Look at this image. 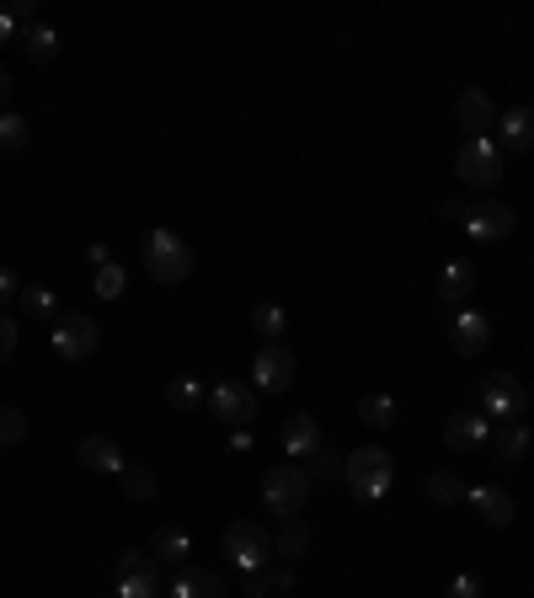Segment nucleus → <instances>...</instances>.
<instances>
[{
    "label": "nucleus",
    "instance_id": "1",
    "mask_svg": "<svg viewBox=\"0 0 534 598\" xmlns=\"http://www.w3.org/2000/svg\"><path fill=\"white\" fill-rule=\"evenodd\" d=\"M342 481H347V492H353L358 502H380V497L391 492V481H396V460H391V449H380V444L353 449V455L342 460Z\"/></svg>",
    "mask_w": 534,
    "mask_h": 598
},
{
    "label": "nucleus",
    "instance_id": "2",
    "mask_svg": "<svg viewBox=\"0 0 534 598\" xmlns=\"http://www.w3.org/2000/svg\"><path fill=\"white\" fill-rule=\"evenodd\" d=\"M139 263H144V272L155 283H182L193 272V246L182 236H171V230H150L139 241Z\"/></svg>",
    "mask_w": 534,
    "mask_h": 598
},
{
    "label": "nucleus",
    "instance_id": "3",
    "mask_svg": "<svg viewBox=\"0 0 534 598\" xmlns=\"http://www.w3.org/2000/svg\"><path fill=\"white\" fill-rule=\"evenodd\" d=\"M455 177L466 182L470 193H492L503 182V150L492 139H466L455 155Z\"/></svg>",
    "mask_w": 534,
    "mask_h": 598
},
{
    "label": "nucleus",
    "instance_id": "4",
    "mask_svg": "<svg viewBox=\"0 0 534 598\" xmlns=\"http://www.w3.org/2000/svg\"><path fill=\"white\" fill-rule=\"evenodd\" d=\"M263 502L267 513H278V519H294L305 502H310V470L300 466H272L263 475Z\"/></svg>",
    "mask_w": 534,
    "mask_h": 598
},
{
    "label": "nucleus",
    "instance_id": "5",
    "mask_svg": "<svg viewBox=\"0 0 534 598\" xmlns=\"http://www.w3.org/2000/svg\"><path fill=\"white\" fill-rule=\"evenodd\" d=\"M524 406H530V391L508 369H492L481 380V417L486 422H524Z\"/></svg>",
    "mask_w": 534,
    "mask_h": 598
},
{
    "label": "nucleus",
    "instance_id": "6",
    "mask_svg": "<svg viewBox=\"0 0 534 598\" xmlns=\"http://www.w3.org/2000/svg\"><path fill=\"white\" fill-rule=\"evenodd\" d=\"M294 353L283 342H263L257 358H252V391H267V396H283L294 385Z\"/></svg>",
    "mask_w": 534,
    "mask_h": 598
},
{
    "label": "nucleus",
    "instance_id": "7",
    "mask_svg": "<svg viewBox=\"0 0 534 598\" xmlns=\"http://www.w3.org/2000/svg\"><path fill=\"white\" fill-rule=\"evenodd\" d=\"M225 556H230L241 572H257V567H267V556H272V534H267L263 524H252V519H241V524L225 530Z\"/></svg>",
    "mask_w": 534,
    "mask_h": 598
},
{
    "label": "nucleus",
    "instance_id": "8",
    "mask_svg": "<svg viewBox=\"0 0 534 598\" xmlns=\"http://www.w3.org/2000/svg\"><path fill=\"white\" fill-rule=\"evenodd\" d=\"M97 347H102V332H97L91 316H60V321H54V353H60V358L80 364V358H91Z\"/></svg>",
    "mask_w": 534,
    "mask_h": 598
},
{
    "label": "nucleus",
    "instance_id": "9",
    "mask_svg": "<svg viewBox=\"0 0 534 598\" xmlns=\"http://www.w3.org/2000/svg\"><path fill=\"white\" fill-rule=\"evenodd\" d=\"M208 406H214V417H219L225 428H246V422L257 417V391H252V385H236V380H219V385L208 391Z\"/></svg>",
    "mask_w": 534,
    "mask_h": 598
},
{
    "label": "nucleus",
    "instance_id": "10",
    "mask_svg": "<svg viewBox=\"0 0 534 598\" xmlns=\"http://www.w3.org/2000/svg\"><path fill=\"white\" fill-rule=\"evenodd\" d=\"M155 588H161L155 556L150 550H124L118 556V598H155Z\"/></svg>",
    "mask_w": 534,
    "mask_h": 598
},
{
    "label": "nucleus",
    "instance_id": "11",
    "mask_svg": "<svg viewBox=\"0 0 534 598\" xmlns=\"http://www.w3.org/2000/svg\"><path fill=\"white\" fill-rule=\"evenodd\" d=\"M513 225H519V214H513L508 203H497V199H481L475 208H466V230L475 236V241H508Z\"/></svg>",
    "mask_w": 534,
    "mask_h": 598
},
{
    "label": "nucleus",
    "instance_id": "12",
    "mask_svg": "<svg viewBox=\"0 0 534 598\" xmlns=\"http://www.w3.org/2000/svg\"><path fill=\"white\" fill-rule=\"evenodd\" d=\"M449 342H455L460 358H481V353L492 347V321H486L481 310H460V316L449 321Z\"/></svg>",
    "mask_w": 534,
    "mask_h": 598
},
{
    "label": "nucleus",
    "instance_id": "13",
    "mask_svg": "<svg viewBox=\"0 0 534 598\" xmlns=\"http://www.w3.org/2000/svg\"><path fill=\"white\" fill-rule=\"evenodd\" d=\"M486 438H492V422H486L481 411H455V417L444 422V444H449V449H460V455L486 449Z\"/></svg>",
    "mask_w": 534,
    "mask_h": 598
},
{
    "label": "nucleus",
    "instance_id": "14",
    "mask_svg": "<svg viewBox=\"0 0 534 598\" xmlns=\"http://www.w3.org/2000/svg\"><path fill=\"white\" fill-rule=\"evenodd\" d=\"M283 449L294 455V460H316L327 444H321V422L310 417V411H294L289 422H283Z\"/></svg>",
    "mask_w": 534,
    "mask_h": 598
},
{
    "label": "nucleus",
    "instance_id": "15",
    "mask_svg": "<svg viewBox=\"0 0 534 598\" xmlns=\"http://www.w3.org/2000/svg\"><path fill=\"white\" fill-rule=\"evenodd\" d=\"M492 97L481 91V86H466L460 97H455V124L460 129H470V139H486V129H492Z\"/></svg>",
    "mask_w": 534,
    "mask_h": 598
},
{
    "label": "nucleus",
    "instance_id": "16",
    "mask_svg": "<svg viewBox=\"0 0 534 598\" xmlns=\"http://www.w3.org/2000/svg\"><path fill=\"white\" fill-rule=\"evenodd\" d=\"M80 466L86 470H97V475H124L129 470V460H124V449L107 438V433H91V438H80Z\"/></svg>",
    "mask_w": 534,
    "mask_h": 598
},
{
    "label": "nucleus",
    "instance_id": "17",
    "mask_svg": "<svg viewBox=\"0 0 534 598\" xmlns=\"http://www.w3.org/2000/svg\"><path fill=\"white\" fill-rule=\"evenodd\" d=\"M466 497L475 502V513H481V524H486V530H508V524H513V513H519V508H513V497H508L503 486H475V492H466Z\"/></svg>",
    "mask_w": 534,
    "mask_h": 598
},
{
    "label": "nucleus",
    "instance_id": "18",
    "mask_svg": "<svg viewBox=\"0 0 534 598\" xmlns=\"http://www.w3.org/2000/svg\"><path fill=\"white\" fill-rule=\"evenodd\" d=\"M486 449H492V460H497V466H519V460L530 455V428H519V422H503V428H492Z\"/></svg>",
    "mask_w": 534,
    "mask_h": 598
},
{
    "label": "nucleus",
    "instance_id": "19",
    "mask_svg": "<svg viewBox=\"0 0 534 598\" xmlns=\"http://www.w3.org/2000/svg\"><path fill=\"white\" fill-rule=\"evenodd\" d=\"M171 598H225V583L214 572H203V567H177Z\"/></svg>",
    "mask_w": 534,
    "mask_h": 598
},
{
    "label": "nucleus",
    "instance_id": "20",
    "mask_svg": "<svg viewBox=\"0 0 534 598\" xmlns=\"http://www.w3.org/2000/svg\"><path fill=\"white\" fill-rule=\"evenodd\" d=\"M272 556H283V561H289V567H294V561H305V556H310V530H305V524H300V513H294V519H283V524H278V534H272Z\"/></svg>",
    "mask_w": 534,
    "mask_h": 598
},
{
    "label": "nucleus",
    "instance_id": "21",
    "mask_svg": "<svg viewBox=\"0 0 534 598\" xmlns=\"http://www.w3.org/2000/svg\"><path fill=\"white\" fill-rule=\"evenodd\" d=\"M470 289H475V272L466 263H449L438 278V310H455L460 300H470Z\"/></svg>",
    "mask_w": 534,
    "mask_h": 598
},
{
    "label": "nucleus",
    "instance_id": "22",
    "mask_svg": "<svg viewBox=\"0 0 534 598\" xmlns=\"http://www.w3.org/2000/svg\"><path fill=\"white\" fill-rule=\"evenodd\" d=\"M241 594L246 598H267V594H294V572L289 567H257V572H246V583H241Z\"/></svg>",
    "mask_w": 534,
    "mask_h": 598
},
{
    "label": "nucleus",
    "instance_id": "23",
    "mask_svg": "<svg viewBox=\"0 0 534 598\" xmlns=\"http://www.w3.org/2000/svg\"><path fill=\"white\" fill-rule=\"evenodd\" d=\"M22 54H27V60H38V65H49V60L60 54V33H54V27H43V22L22 27Z\"/></svg>",
    "mask_w": 534,
    "mask_h": 598
},
{
    "label": "nucleus",
    "instance_id": "24",
    "mask_svg": "<svg viewBox=\"0 0 534 598\" xmlns=\"http://www.w3.org/2000/svg\"><path fill=\"white\" fill-rule=\"evenodd\" d=\"M188 550H193V539L177 530V524H161V530L150 534V556H155V561H177V567H182Z\"/></svg>",
    "mask_w": 534,
    "mask_h": 598
},
{
    "label": "nucleus",
    "instance_id": "25",
    "mask_svg": "<svg viewBox=\"0 0 534 598\" xmlns=\"http://www.w3.org/2000/svg\"><path fill=\"white\" fill-rule=\"evenodd\" d=\"M422 492H428L433 502H444V508H455V502H466V481H460L455 470H428V481H422Z\"/></svg>",
    "mask_w": 534,
    "mask_h": 598
},
{
    "label": "nucleus",
    "instance_id": "26",
    "mask_svg": "<svg viewBox=\"0 0 534 598\" xmlns=\"http://www.w3.org/2000/svg\"><path fill=\"white\" fill-rule=\"evenodd\" d=\"M503 144H508V150H530L534 144V107H513V113L503 118Z\"/></svg>",
    "mask_w": 534,
    "mask_h": 598
},
{
    "label": "nucleus",
    "instance_id": "27",
    "mask_svg": "<svg viewBox=\"0 0 534 598\" xmlns=\"http://www.w3.org/2000/svg\"><path fill=\"white\" fill-rule=\"evenodd\" d=\"M358 422H364V428H396V400L391 396H358Z\"/></svg>",
    "mask_w": 534,
    "mask_h": 598
},
{
    "label": "nucleus",
    "instance_id": "28",
    "mask_svg": "<svg viewBox=\"0 0 534 598\" xmlns=\"http://www.w3.org/2000/svg\"><path fill=\"white\" fill-rule=\"evenodd\" d=\"M118 481H124L129 502H150V497L161 492V481H155V470H150V466H129L124 475H118Z\"/></svg>",
    "mask_w": 534,
    "mask_h": 598
},
{
    "label": "nucleus",
    "instance_id": "29",
    "mask_svg": "<svg viewBox=\"0 0 534 598\" xmlns=\"http://www.w3.org/2000/svg\"><path fill=\"white\" fill-rule=\"evenodd\" d=\"M252 327H257V336H263V342H283V332H289V316H283L278 305H257V310H252Z\"/></svg>",
    "mask_w": 534,
    "mask_h": 598
},
{
    "label": "nucleus",
    "instance_id": "30",
    "mask_svg": "<svg viewBox=\"0 0 534 598\" xmlns=\"http://www.w3.org/2000/svg\"><path fill=\"white\" fill-rule=\"evenodd\" d=\"M124 283H129V272H124L118 263L97 267V300H118V294H124Z\"/></svg>",
    "mask_w": 534,
    "mask_h": 598
},
{
    "label": "nucleus",
    "instance_id": "31",
    "mask_svg": "<svg viewBox=\"0 0 534 598\" xmlns=\"http://www.w3.org/2000/svg\"><path fill=\"white\" fill-rule=\"evenodd\" d=\"M22 310H27L33 321H54V310H60V305H54V294H49V289H22Z\"/></svg>",
    "mask_w": 534,
    "mask_h": 598
},
{
    "label": "nucleus",
    "instance_id": "32",
    "mask_svg": "<svg viewBox=\"0 0 534 598\" xmlns=\"http://www.w3.org/2000/svg\"><path fill=\"white\" fill-rule=\"evenodd\" d=\"M27 438V411L22 406H0V444H22Z\"/></svg>",
    "mask_w": 534,
    "mask_h": 598
},
{
    "label": "nucleus",
    "instance_id": "33",
    "mask_svg": "<svg viewBox=\"0 0 534 598\" xmlns=\"http://www.w3.org/2000/svg\"><path fill=\"white\" fill-rule=\"evenodd\" d=\"M166 400H171L177 411H199V400H203L199 380H171V385H166Z\"/></svg>",
    "mask_w": 534,
    "mask_h": 598
},
{
    "label": "nucleus",
    "instance_id": "34",
    "mask_svg": "<svg viewBox=\"0 0 534 598\" xmlns=\"http://www.w3.org/2000/svg\"><path fill=\"white\" fill-rule=\"evenodd\" d=\"M27 144V118L22 113H0V150H22Z\"/></svg>",
    "mask_w": 534,
    "mask_h": 598
},
{
    "label": "nucleus",
    "instance_id": "35",
    "mask_svg": "<svg viewBox=\"0 0 534 598\" xmlns=\"http://www.w3.org/2000/svg\"><path fill=\"white\" fill-rule=\"evenodd\" d=\"M310 481H342V455L321 449V455L310 460Z\"/></svg>",
    "mask_w": 534,
    "mask_h": 598
},
{
    "label": "nucleus",
    "instance_id": "36",
    "mask_svg": "<svg viewBox=\"0 0 534 598\" xmlns=\"http://www.w3.org/2000/svg\"><path fill=\"white\" fill-rule=\"evenodd\" d=\"M449 598H481V577H475V572H460V577L449 583Z\"/></svg>",
    "mask_w": 534,
    "mask_h": 598
},
{
    "label": "nucleus",
    "instance_id": "37",
    "mask_svg": "<svg viewBox=\"0 0 534 598\" xmlns=\"http://www.w3.org/2000/svg\"><path fill=\"white\" fill-rule=\"evenodd\" d=\"M5 11L16 16V27H33V22H38V0H11Z\"/></svg>",
    "mask_w": 534,
    "mask_h": 598
},
{
    "label": "nucleus",
    "instance_id": "38",
    "mask_svg": "<svg viewBox=\"0 0 534 598\" xmlns=\"http://www.w3.org/2000/svg\"><path fill=\"white\" fill-rule=\"evenodd\" d=\"M11 353H16V327L11 316H0V364H11Z\"/></svg>",
    "mask_w": 534,
    "mask_h": 598
},
{
    "label": "nucleus",
    "instance_id": "39",
    "mask_svg": "<svg viewBox=\"0 0 534 598\" xmlns=\"http://www.w3.org/2000/svg\"><path fill=\"white\" fill-rule=\"evenodd\" d=\"M5 300H22V283H16L11 267H0V305H5Z\"/></svg>",
    "mask_w": 534,
    "mask_h": 598
},
{
    "label": "nucleus",
    "instance_id": "40",
    "mask_svg": "<svg viewBox=\"0 0 534 598\" xmlns=\"http://www.w3.org/2000/svg\"><path fill=\"white\" fill-rule=\"evenodd\" d=\"M16 38H22V27H16V16L0 5V43H16Z\"/></svg>",
    "mask_w": 534,
    "mask_h": 598
},
{
    "label": "nucleus",
    "instance_id": "41",
    "mask_svg": "<svg viewBox=\"0 0 534 598\" xmlns=\"http://www.w3.org/2000/svg\"><path fill=\"white\" fill-rule=\"evenodd\" d=\"M438 219H466V203H460V199H438Z\"/></svg>",
    "mask_w": 534,
    "mask_h": 598
},
{
    "label": "nucleus",
    "instance_id": "42",
    "mask_svg": "<svg viewBox=\"0 0 534 598\" xmlns=\"http://www.w3.org/2000/svg\"><path fill=\"white\" fill-rule=\"evenodd\" d=\"M5 91H11V75H5V69H0V102H5Z\"/></svg>",
    "mask_w": 534,
    "mask_h": 598
},
{
    "label": "nucleus",
    "instance_id": "43",
    "mask_svg": "<svg viewBox=\"0 0 534 598\" xmlns=\"http://www.w3.org/2000/svg\"><path fill=\"white\" fill-rule=\"evenodd\" d=\"M107 598H118V594H107Z\"/></svg>",
    "mask_w": 534,
    "mask_h": 598
}]
</instances>
